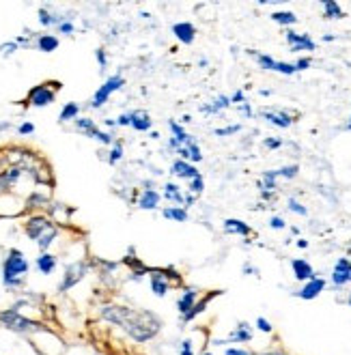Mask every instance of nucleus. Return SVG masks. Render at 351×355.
Here are the masks:
<instances>
[{"label": "nucleus", "mask_w": 351, "mask_h": 355, "mask_svg": "<svg viewBox=\"0 0 351 355\" xmlns=\"http://www.w3.org/2000/svg\"><path fill=\"white\" fill-rule=\"evenodd\" d=\"M104 317L126 329L130 336L138 343L153 338L160 329V319L149 310H136L126 306H108L104 308Z\"/></svg>", "instance_id": "1"}, {"label": "nucleus", "mask_w": 351, "mask_h": 355, "mask_svg": "<svg viewBox=\"0 0 351 355\" xmlns=\"http://www.w3.org/2000/svg\"><path fill=\"white\" fill-rule=\"evenodd\" d=\"M26 233L31 239H35L41 248L46 250L52 243V239L56 237V228L46 218H33L26 226Z\"/></svg>", "instance_id": "2"}, {"label": "nucleus", "mask_w": 351, "mask_h": 355, "mask_svg": "<svg viewBox=\"0 0 351 355\" xmlns=\"http://www.w3.org/2000/svg\"><path fill=\"white\" fill-rule=\"evenodd\" d=\"M26 271H28V263L26 259L17 252V250H11L7 261H5V282L7 284H17L19 280H22L26 276Z\"/></svg>", "instance_id": "3"}, {"label": "nucleus", "mask_w": 351, "mask_h": 355, "mask_svg": "<svg viewBox=\"0 0 351 355\" xmlns=\"http://www.w3.org/2000/svg\"><path fill=\"white\" fill-rule=\"evenodd\" d=\"M0 323H3L5 327H9V329H15V331H35V329H39V325L35 321L19 317V312L15 308H11L7 312H0Z\"/></svg>", "instance_id": "4"}, {"label": "nucleus", "mask_w": 351, "mask_h": 355, "mask_svg": "<svg viewBox=\"0 0 351 355\" xmlns=\"http://www.w3.org/2000/svg\"><path fill=\"white\" fill-rule=\"evenodd\" d=\"M259 60V65L263 69H270V71H278V73H284V76H291L296 73V65H291V62H280V60H274L272 56H267V54H259L257 56Z\"/></svg>", "instance_id": "5"}, {"label": "nucleus", "mask_w": 351, "mask_h": 355, "mask_svg": "<svg viewBox=\"0 0 351 355\" xmlns=\"http://www.w3.org/2000/svg\"><path fill=\"white\" fill-rule=\"evenodd\" d=\"M121 87H123V78H121V76H112V78L106 82V85L95 93V97H93V106L99 108L101 103H104V101H106L117 89H121Z\"/></svg>", "instance_id": "6"}, {"label": "nucleus", "mask_w": 351, "mask_h": 355, "mask_svg": "<svg viewBox=\"0 0 351 355\" xmlns=\"http://www.w3.org/2000/svg\"><path fill=\"white\" fill-rule=\"evenodd\" d=\"M286 41L291 44L293 52H302V50H315L313 39L308 35H298V33H286Z\"/></svg>", "instance_id": "7"}, {"label": "nucleus", "mask_w": 351, "mask_h": 355, "mask_svg": "<svg viewBox=\"0 0 351 355\" xmlns=\"http://www.w3.org/2000/svg\"><path fill=\"white\" fill-rule=\"evenodd\" d=\"M85 271H87V267L82 265V263H76V265L67 267V274H65L63 284H60V291H67V288H71L76 282H80L82 276H85Z\"/></svg>", "instance_id": "8"}, {"label": "nucleus", "mask_w": 351, "mask_h": 355, "mask_svg": "<svg viewBox=\"0 0 351 355\" xmlns=\"http://www.w3.org/2000/svg\"><path fill=\"white\" fill-rule=\"evenodd\" d=\"M351 280V263L347 259H341L334 267V274H332V282L336 286H343Z\"/></svg>", "instance_id": "9"}, {"label": "nucleus", "mask_w": 351, "mask_h": 355, "mask_svg": "<svg viewBox=\"0 0 351 355\" xmlns=\"http://www.w3.org/2000/svg\"><path fill=\"white\" fill-rule=\"evenodd\" d=\"M173 175H175V177H179V179H188V181H192V179L200 177V173L194 168V166H192V164H188V162H183V159H179V162H175V164H173Z\"/></svg>", "instance_id": "10"}, {"label": "nucleus", "mask_w": 351, "mask_h": 355, "mask_svg": "<svg viewBox=\"0 0 351 355\" xmlns=\"http://www.w3.org/2000/svg\"><path fill=\"white\" fill-rule=\"evenodd\" d=\"M323 286H325V282L321 278L308 280V284H304V288L298 293V297H302V300H315L321 293V291H323Z\"/></svg>", "instance_id": "11"}, {"label": "nucleus", "mask_w": 351, "mask_h": 355, "mask_svg": "<svg viewBox=\"0 0 351 355\" xmlns=\"http://www.w3.org/2000/svg\"><path fill=\"white\" fill-rule=\"evenodd\" d=\"M261 114H263V119L267 123L276 125V128H289V125L293 123V119H289V114L286 112H280V110H263Z\"/></svg>", "instance_id": "12"}, {"label": "nucleus", "mask_w": 351, "mask_h": 355, "mask_svg": "<svg viewBox=\"0 0 351 355\" xmlns=\"http://www.w3.org/2000/svg\"><path fill=\"white\" fill-rule=\"evenodd\" d=\"M173 33L179 41H183V44H192L194 37H196V28L190 24V22H179L173 26Z\"/></svg>", "instance_id": "13"}, {"label": "nucleus", "mask_w": 351, "mask_h": 355, "mask_svg": "<svg viewBox=\"0 0 351 355\" xmlns=\"http://www.w3.org/2000/svg\"><path fill=\"white\" fill-rule=\"evenodd\" d=\"M76 125H78V130H82V132H87L91 138H97V140H101V142H110V136L108 134H104V132H99L97 128H95V125L89 121V119H78L76 121Z\"/></svg>", "instance_id": "14"}, {"label": "nucleus", "mask_w": 351, "mask_h": 355, "mask_svg": "<svg viewBox=\"0 0 351 355\" xmlns=\"http://www.w3.org/2000/svg\"><path fill=\"white\" fill-rule=\"evenodd\" d=\"M52 99H54V93L48 87H37L31 91L33 106H48V103H52Z\"/></svg>", "instance_id": "15"}, {"label": "nucleus", "mask_w": 351, "mask_h": 355, "mask_svg": "<svg viewBox=\"0 0 351 355\" xmlns=\"http://www.w3.org/2000/svg\"><path fill=\"white\" fill-rule=\"evenodd\" d=\"M291 267H293V274H296L298 280H313L315 278V271H313L311 263H306L302 259H296L291 263Z\"/></svg>", "instance_id": "16"}, {"label": "nucleus", "mask_w": 351, "mask_h": 355, "mask_svg": "<svg viewBox=\"0 0 351 355\" xmlns=\"http://www.w3.org/2000/svg\"><path fill=\"white\" fill-rule=\"evenodd\" d=\"M194 302H196V291H185V293L179 297V312H181V315H190V312H192V308H194Z\"/></svg>", "instance_id": "17"}, {"label": "nucleus", "mask_w": 351, "mask_h": 355, "mask_svg": "<svg viewBox=\"0 0 351 355\" xmlns=\"http://www.w3.org/2000/svg\"><path fill=\"white\" fill-rule=\"evenodd\" d=\"M132 128L138 130V132H147L151 128V119L147 112H142V110H136L132 112Z\"/></svg>", "instance_id": "18"}, {"label": "nucleus", "mask_w": 351, "mask_h": 355, "mask_svg": "<svg viewBox=\"0 0 351 355\" xmlns=\"http://www.w3.org/2000/svg\"><path fill=\"white\" fill-rule=\"evenodd\" d=\"M224 231L231 233V235H250V226L243 224L241 220H226Z\"/></svg>", "instance_id": "19"}, {"label": "nucleus", "mask_w": 351, "mask_h": 355, "mask_svg": "<svg viewBox=\"0 0 351 355\" xmlns=\"http://www.w3.org/2000/svg\"><path fill=\"white\" fill-rule=\"evenodd\" d=\"M151 286L155 291L157 297H164L169 293V282H166V276H160V274H151Z\"/></svg>", "instance_id": "20"}, {"label": "nucleus", "mask_w": 351, "mask_h": 355, "mask_svg": "<svg viewBox=\"0 0 351 355\" xmlns=\"http://www.w3.org/2000/svg\"><path fill=\"white\" fill-rule=\"evenodd\" d=\"M231 106V99L229 97H224V95H220V97H216L209 106H203L200 110L203 112H222L224 108H229Z\"/></svg>", "instance_id": "21"}, {"label": "nucleus", "mask_w": 351, "mask_h": 355, "mask_svg": "<svg viewBox=\"0 0 351 355\" xmlns=\"http://www.w3.org/2000/svg\"><path fill=\"white\" fill-rule=\"evenodd\" d=\"M250 338H252V329L248 327V323H239L237 329L233 331V336H231L233 343H246V340H250Z\"/></svg>", "instance_id": "22"}, {"label": "nucleus", "mask_w": 351, "mask_h": 355, "mask_svg": "<svg viewBox=\"0 0 351 355\" xmlns=\"http://www.w3.org/2000/svg\"><path fill=\"white\" fill-rule=\"evenodd\" d=\"M157 202H160V194L153 192V190H147V192L142 194V198H140V207L142 209H155Z\"/></svg>", "instance_id": "23"}, {"label": "nucleus", "mask_w": 351, "mask_h": 355, "mask_svg": "<svg viewBox=\"0 0 351 355\" xmlns=\"http://www.w3.org/2000/svg\"><path fill=\"white\" fill-rule=\"evenodd\" d=\"M164 196H166L169 200H175V202H181L183 205V194H181V190H179L175 183H166V185H164Z\"/></svg>", "instance_id": "24"}, {"label": "nucleus", "mask_w": 351, "mask_h": 355, "mask_svg": "<svg viewBox=\"0 0 351 355\" xmlns=\"http://www.w3.org/2000/svg\"><path fill=\"white\" fill-rule=\"evenodd\" d=\"M323 9H325V17H343V9L339 7V3H334V0H325L323 3Z\"/></svg>", "instance_id": "25"}, {"label": "nucleus", "mask_w": 351, "mask_h": 355, "mask_svg": "<svg viewBox=\"0 0 351 355\" xmlns=\"http://www.w3.org/2000/svg\"><path fill=\"white\" fill-rule=\"evenodd\" d=\"M272 19H274V22H278V24H296L298 17L291 11H278V13L272 15Z\"/></svg>", "instance_id": "26"}, {"label": "nucleus", "mask_w": 351, "mask_h": 355, "mask_svg": "<svg viewBox=\"0 0 351 355\" xmlns=\"http://www.w3.org/2000/svg\"><path fill=\"white\" fill-rule=\"evenodd\" d=\"M58 48V41L54 39V37H50V35H44L39 39V50H44V52H52V50H56Z\"/></svg>", "instance_id": "27"}, {"label": "nucleus", "mask_w": 351, "mask_h": 355, "mask_svg": "<svg viewBox=\"0 0 351 355\" xmlns=\"http://www.w3.org/2000/svg\"><path fill=\"white\" fill-rule=\"evenodd\" d=\"M37 267L41 269V274H50V271L54 269V257H50V254L39 257V261H37Z\"/></svg>", "instance_id": "28"}, {"label": "nucleus", "mask_w": 351, "mask_h": 355, "mask_svg": "<svg viewBox=\"0 0 351 355\" xmlns=\"http://www.w3.org/2000/svg\"><path fill=\"white\" fill-rule=\"evenodd\" d=\"M164 218L185 222V220H188V214H185V209H164Z\"/></svg>", "instance_id": "29"}, {"label": "nucleus", "mask_w": 351, "mask_h": 355, "mask_svg": "<svg viewBox=\"0 0 351 355\" xmlns=\"http://www.w3.org/2000/svg\"><path fill=\"white\" fill-rule=\"evenodd\" d=\"M17 175H19V171H9V173H5V175H0V192L7 190V187L13 185V181L17 179Z\"/></svg>", "instance_id": "30"}, {"label": "nucleus", "mask_w": 351, "mask_h": 355, "mask_svg": "<svg viewBox=\"0 0 351 355\" xmlns=\"http://www.w3.org/2000/svg\"><path fill=\"white\" fill-rule=\"evenodd\" d=\"M76 114H78V106H76V103H69V106H65L63 112H60V121H69Z\"/></svg>", "instance_id": "31"}, {"label": "nucleus", "mask_w": 351, "mask_h": 355, "mask_svg": "<svg viewBox=\"0 0 351 355\" xmlns=\"http://www.w3.org/2000/svg\"><path fill=\"white\" fill-rule=\"evenodd\" d=\"M237 132H239V125H229V128H224V130H216V136H231Z\"/></svg>", "instance_id": "32"}, {"label": "nucleus", "mask_w": 351, "mask_h": 355, "mask_svg": "<svg viewBox=\"0 0 351 355\" xmlns=\"http://www.w3.org/2000/svg\"><path fill=\"white\" fill-rule=\"evenodd\" d=\"M203 177H196V179H192V183H190V190L194 192V194H200L203 192Z\"/></svg>", "instance_id": "33"}, {"label": "nucleus", "mask_w": 351, "mask_h": 355, "mask_svg": "<svg viewBox=\"0 0 351 355\" xmlns=\"http://www.w3.org/2000/svg\"><path fill=\"white\" fill-rule=\"evenodd\" d=\"M289 209H291V211H296V214H300V216H306V209L298 200H289Z\"/></svg>", "instance_id": "34"}, {"label": "nucleus", "mask_w": 351, "mask_h": 355, "mask_svg": "<svg viewBox=\"0 0 351 355\" xmlns=\"http://www.w3.org/2000/svg\"><path fill=\"white\" fill-rule=\"evenodd\" d=\"M257 325H259V329H261V331H272V325H270V321L263 319V317H259V319H257Z\"/></svg>", "instance_id": "35"}, {"label": "nucleus", "mask_w": 351, "mask_h": 355, "mask_svg": "<svg viewBox=\"0 0 351 355\" xmlns=\"http://www.w3.org/2000/svg\"><path fill=\"white\" fill-rule=\"evenodd\" d=\"M39 19H41V24H46V26L54 22V19L50 17V13H48V11H39Z\"/></svg>", "instance_id": "36"}, {"label": "nucleus", "mask_w": 351, "mask_h": 355, "mask_svg": "<svg viewBox=\"0 0 351 355\" xmlns=\"http://www.w3.org/2000/svg\"><path fill=\"white\" fill-rule=\"evenodd\" d=\"M265 147H267V149H278V147H280V140H276V138H267V140H265Z\"/></svg>", "instance_id": "37"}, {"label": "nucleus", "mask_w": 351, "mask_h": 355, "mask_svg": "<svg viewBox=\"0 0 351 355\" xmlns=\"http://www.w3.org/2000/svg\"><path fill=\"white\" fill-rule=\"evenodd\" d=\"M181 355H192V345H190V340H185V343H183V347H181Z\"/></svg>", "instance_id": "38"}, {"label": "nucleus", "mask_w": 351, "mask_h": 355, "mask_svg": "<svg viewBox=\"0 0 351 355\" xmlns=\"http://www.w3.org/2000/svg\"><path fill=\"white\" fill-rule=\"evenodd\" d=\"M308 65H311V60H308V58H302V60H298V62H296V69L300 71V69H306Z\"/></svg>", "instance_id": "39"}, {"label": "nucleus", "mask_w": 351, "mask_h": 355, "mask_svg": "<svg viewBox=\"0 0 351 355\" xmlns=\"http://www.w3.org/2000/svg\"><path fill=\"white\" fill-rule=\"evenodd\" d=\"M35 128H33V125L31 123H24V125H19V134H31Z\"/></svg>", "instance_id": "40"}, {"label": "nucleus", "mask_w": 351, "mask_h": 355, "mask_svg": "<svg viewBox=\"0 0 351 355\" xmlns=\"http://www.w3.org/2000/svg\"><path fill=\"white\" fill-rule=\"evenodd\" d=\"M231 103H243V93H241V91H237V93L231 97Z\"/></svg>", "instance_id": "41"}, {"label": "nucleus", "mask_w": 351, "mask_h": 355, "mask_svg": "<svg viewBox=\"0 0 351 355\" xmlns=\"http://www.w3.org/2000/svg\"><path fill=\"white\" fill-rule=\"evenodd\" d=\"M270 226H272V228H284V222H282L280 218H272Z\"/></svg>", "instance_id": "42"}, {"label": "nucleus", "mask_w": 351, "mask_h": 355, "mask_svg": "<svg viewBox=\"0 0 351 355\" xmlns=\"http://www.w3.org/2000/svg\"><path fill=\"white\" fill-rule=\"evenodd\" d=\"M119 157H121V147H114V149H112V155H110V162L114 164Z\"/></svg>", "instance_id": "43"}, {"label": "nucleus", "mask_w": 351, "mask_h": 355, "mask_svg": "<svg viewBox=\"0 0 351 355\" xmlns=\"http://www.w3.org/2000/svg\"><path fill=\"white\" fill-rule=\"evenodd\" d=\"M226 355H250V353L241 351V349H229V351H226Z\"/></svg>", "instance_id": "44"}, {"label": "nucleus", "mask_w": 351, "mask_h": 355, "mask_svg": "<svg viewBox=\"0 0 351 355\" xmlns=\"http://www.w3.org/2000/svg\"><path fill=\"white\" fill-rule=\"evenodd\" d=\"M15 50V46L13 44H9V46H3V54H11Z\"/></svg>", "instance_id": "45"}, {"label": "nucleus", "mask_w": 351, "mask_h": 355, "mask_svg": "<svg viewBox=\"0 0 351 355\" xmlns=\"http://www.w3.org/2000/svg\"><path fill=\"white\" fill-rule=\"evenodd\" d=\"M60 31H63V33H71L74 28H71V24H60Z\"/></svg>", "instance_id": "46"}, {"label": "nucleus", "mask_w": 351, "mask_h": 355, "mask_svg": "<svg viewBox=\"0 0 351 355\" xmlns=\"http://www.w3.org/2000/svg\"><path fill=\"white\" fill-rule=\"evenodd\" d=\"M97 58H99L101 65H104V62H106V56H104V52H97Z\"/></svg>", "instance_id": "47"}, {"label": "nucleus", "mask_w": 351, "mask_h": 355, "mask_svg": "<svg viewBox=\"0 0 351 355\" xmlns=\"http://www.w3.org/2000/svg\"><path fill=\"white\" fill-rule=\"evenodd\" d=\"M347 130H351V121H349V125H347Z\"/></svg>", "instance_id": "48"}, {"label": "nucleus", "mask_w": 351, "mask_h": 355, "mask_svg": "<svg viewBox=\"0 0 351 355\" xmlns=\"http://www.w3.org/2000/svg\"><path fill=\"white\" fill-rule=\"evenodd\" d=\"M349 306H351V295H349Z\"/></svg>", "instance_id": "49"}]
</instances>
